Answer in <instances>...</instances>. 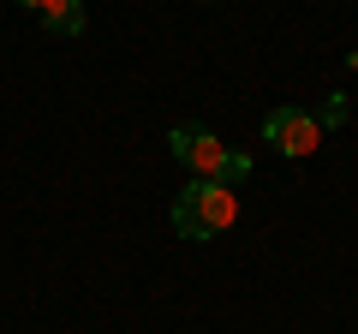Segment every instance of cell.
<instances>
[{"mask_svg": "<svg viewBox=\"0 0 358 334\" xmlns=\"http://www.w3.org/2000/svg\"><path fill=\"white\" fill-rule=\"evenodd\" d=\"M167 150H173V161L192 167L197 180H215V185L251 180V155L227 150V143H221L209 126H173V131H167Z\"/></svg>", "mask_w": 358, "mask_h": 334, "instance_id": "6da1fadb", "label": "cell"}, {"mask_svg": "<svg viewBox=\"0 0 358 334\" xmlns=\"http://www.w3.org/2000/svg\"><path fill=\"white\" fill-rule=\"evenodd\" d=\"M233 221H239V197H233V185H215V180H192L173 203L179 239H215Z\"/></svg>", "mask_w": 358, "mask_h": 334, "instance_id": "7a4b0ae2", "label": "cell"}, {"mask_svg": "<svg viewBox=\"0 0 358 334\" xmlns=\"http://www.w3.org/2000/svg\"><path fill=\"white\" fill-rule=\"evenodd\" d=\"M263 143H275L281 155H310L322 143V126H317V114H305V108H275V114L263 119Z\"/></svg>", "mask_w": 358, "mask_h": 334, "instance_id": "3957f363", "label": "cell"}, {"mask_svg": "<svg viewBox=\"0 0 358 334\" xmlns=\"http://www.w3.org/2000/svg\"><path fill=\"white\" fill-rule=\"evenodd\" d=\"M42 24L54 36H84V0H54L48 13H42Z\"/></svg>", "mask_w": 358, "mask_h": 334, "instance_id": "277c9868", "label": "cell"}, {"mask_svg": "<svg viewBox=\"0 0 358 334\" xmlns=\"http://www.w3.org/2000/svg\"><path fill=\"white\" fill-rule=\"evenodd\" d=\"M18 6H30V13H48V6H54V0H18Z\"/></svg>", "mask_w": 358, "mask_h": 334, "instance_id": "5b68a950", "label": "cell"}]
</instances>
